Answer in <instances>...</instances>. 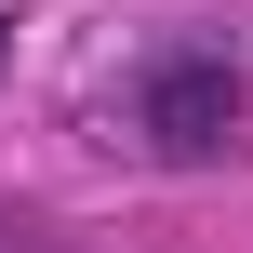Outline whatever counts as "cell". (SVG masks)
<instances>
[{
  "label": "cell",
  "mask_w": 253,
  "mask_h": 253,
  "mask_svg": "<svg viewBox=\"0 0 253 253\" xmlns=\"http://www.w3.org/2000/svg\"><path fill=\"white\" fill-rule=\"evenodd\" d=\"M0 67H13V27H0Z\"/></svg>",
  "instance_id": "7a4b0ae2"
},
{
  "label": "cell",
  "mask_w": 253,
  "mask_h": 253,
  "mask_svg": "<svg viewBox=\"0 0 253 253\" xmlns=\"http://www.w3.org/2000/svg\"><path fill=\"white\" fill-rule=\"evenodd\" d=\"M133 133H147L160 160H213V147L240 133V67H227V53H160L147 93H133Z\"/></svg>",
  "instance_id": "6da1fadb"
}]
</instances>
